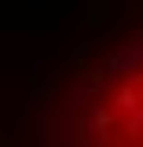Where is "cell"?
Instances as JSON below:
<instances>
[{
  "mask_svg": "<svg viewBox=\"0 0 143 147\" xmlns=\"http://www.w3.org/2000/svg\"><path fill=\"white\" fill-rule=\"evenodd\" d=\"M95 129L92 140L99 144H132L143 147V66L117 77L95 99Z\"/></svg>",
  "mask_w": 143,
  "mask_h": 147,
  "instance_id": "cell-1",
  "label": "cell"
}]
</instances>
